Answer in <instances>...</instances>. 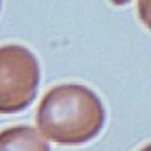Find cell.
I'll use <instances>...</instances> for the list:
<instances>
[{
	"label": "cell",
	"mask_w": 151,
	"mask_h": 151,
	"mask_svg": "<svg viewBox=\"0 0 151 151\" xmlns=\"http://www.w3.org/2000/svg\"><path fill=\"white\" fill-rule=\"evenodd\" d=\"M36 121L45 139L60 146H80L101 132L105 107L93 89L82 84H60L43 96Z\"/></svg>",
	"instance_id": "cell-1"
},
{
	"label": "cell",
	"mask_w": 151,
	"mask_h": 151,
	"mask_svg": "<svg viewBox=\"0 0 151 151\" xmlns=\"http://www.w3.org/2000/svg\"><path fill=\"white\" fill-rule=\"evenodd\" d=\"M37 57L25 46L0 48V112L11 114L27 109L39 87Z\"/></svg>",
	"instance_id": "cell-2"
},
{
	"label": "cell",
	"mask_w": 151,
	"mask_h": 151,
	"mask_svg": "<svg viewBox=\"0 0 151 151\" xmlns=\"http://www.w3.org/2000/svg\"><path fill=\"white\" fill-rule=\"evenodd\" d=\"M0 151H50V146L36 128L13 126L0 133Z\"/></svg>",
	"instance_id": "cell-3"
},
{
	"label": "cell",
	"mask_w": 151,
	"mask_h": 151,
	"mask_svg": "<svg viewBox=\"0 0 151 151\" xmlns=\"http://www.w3.org/2000/svg\"><path fill=\"white\" fill-rule=\"evenodd\" d=\"M137 9H139V18H140V22L151 30V0L139 2V4H137Z\"/></svg>",
	"instance_id": "cell-4"
},
{
	"label": "cell",
	"mask_w": 151,
	"mask_h": 151,
	"mask_svg": "<svg viewBox=\"0 0 151 151\" xmlns=\"http://www.w3.org/2000/svg\"><path fill=\"white\" fill-rule=\"evenodd\" d=\"M140 151H151V144H147V146H146V147H142Z\"/></svg>",
	"instance_id": "cell-5"
}]
</instances>
